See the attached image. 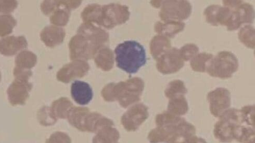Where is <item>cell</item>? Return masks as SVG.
Masks as SVG:
<instances>
[{
  "label": "cell",
  "mask_w": 255,
  "mask_h": 143,
  "mask_svg": "<svg viewBox=\"0 0 255 143\" xmlns=\"http://www.w3.org/2000/svg\"><path fill=\"white\" fill-rule=\"evenodd\" d=\"M185 26V24L182 21H157L155 23L154 30L159 35L172 39L177 34L183 31Z\"/></svg>",
  "instance_id": "44dd1931"
},
{
  "label": "cell",
  "mask_w": 255,
  "mask_h": 143,
  "mask_svg": "<svg viewBox=\"0 0 255 143\" xmlns=\"http://www.w3.org/2000/svg\"><path fill=\"white\" fill-rule=\"evenodd\" d=\"M58 1H44L41 4L43 14L49 15L57 8Z\"/></svg>",
  "instance_id": "74e56055"
},
{
  "label": "cell",
  "mask_w": 255,
  "mask_h": 143,
  "mask_svg": "<svg viewBox=\"0 0 255 143\" xmlns=\"http://www.w3.org/2000/svg\"><path fill=\"white\" fill-rule=\"evenodd\" d=\"M207 100L211 114L219 118L231 106V93L226 88H218L208 93Z\"/></svg>",
  "instance_id": "7c38bea8"
},
{
  "label": "cell",
  "mask_w": 255,
  "mask_h": 143,
  "mask_svg": "<svg viewBox=\"0 0 255 143\" xmlns=\"http://www.w3.org/2000/svg\"><path fill=\"white\" fill-rule=\"evenodd\" d=\"M219 118L214 130L215 138L222 143L232 142L238 127L243 124L240 111L229 109Z\"/></svg>",
  "instance_id": "5b68a950"
},
{
  "label": "cell",
  "mask_w": 255,
  "mask_h": 143,
  "mask_svg": "<svg viewBox=\"0 0 255 143\" xmlns=\"http://www.w3.org/2000/svg\"><path fill=\"white\" fill-rule=\"evenodd\" d=\"M231 14L230 8L218 5L208 6L204 12L206 21L214 26L219 25L226 26Z\"/></svg>",
  "instance_id": "9a60e30c"
},
{
  "label": "cell",
  "mask_w": 255,
  "mask_h": 143,
  "mask_svg": "<svg viewBox=\"0 0 255 143\" xmlns=\"http://www.w3.org/2000/svg\"><path fill=\"white\" fill-rule=\"evenodd\" d=\"M13 74L15 79L7 90L8 100L12 106L24 105L33 88L32 83L29 82L32 72L31 70L14 71Z\"/></svg>",
  "instance_id": "52a82bcc"
},
{
  "label": "cell",
  "mask_w": 255,
  "mask_h": 143,
  "mask_svg": "<svg viewBox=\"0 0 255 143\" xmlns=\"http://www.w3.org/2000/svg\"><path fill=\"white\" fill-rule=\"evenodd\" d=\"M117 66L129 74H134L146 63L144 47L135 41L119 44L115 50Z\"/></svg>",
  "instance_id": "277c9868"
},
{
  "label": "cell",
  "mask_w": 255,
  "mask_h": 143,
  "mask_svg": "<svg viewBox=\"0 0 255 143\" xmlns=\"http://www.w3.org/2000/svg\"><path fill=\"white\" fill-rule=\"evenodd\" d=\"M113 126L114 122L111 119L97 112H90L86 116L84 123L85 132L92 133H97L104 128Z\"/></svg>",
  "instance_id": "ffe728a7"
},
{
  "label": "cell",
  "mask_w": 255,
  "mask_h": 143,
  "mask_svg": "<svg viewBox=\"0 0 255 143\" xmlns=\"http://www.w3.org/2000/svg\"><path fill=\"white\" fill-rule=\"evenodd\" d=\"M77 33L86 36L99 48L105 46L109 40V34L92 23H83L78 28Z\"/></svg>",
  "instance_id": "2e32d148"
},
{
  "label": "cell",
  "mask_w": 255,
  "mask_h": 143,
  "mask_svg": "<svg viewBox=\"0 0 255 143\" xmlns=\"http://www.w3.org/2000/svg\"><path fill=\"white\" fill-rule=\"evenodd\" d=\"M71 94L74 101L80 105H87L94 97L92 89L88 83L80 80L72 83Z\"/></svg>",
  "instance_id": "ac0fdd59"
},
{
  "label": "cell",
  "mask_w": 255,
  "mask_h": 143,
  "mask_svg": "<svg viewBox=\"0 0 255 143\" xmlns=\"http://www.w3.org/2000/svg\"><path fill=\"white\" fill-rule=\"evenodd\" d=\"M213 58L211 54L203 53L197 55L191 61L190 66L192 70L198 72H205L208 63Z\"/></svg>",
  "instance_id": "f546056e"
},
{
  "label": "cell",
  "mask_w": 255,
  "mask_h": 143,
  "mask_svg": "<svg viewBox=\"0 0 255 143\" xmlns=\"http://www.w3.org/2000/svg\"><path fill=\"white\" fill-rule=\"evenodd\" d=\"M38 119L40 124L44 126L54 125L57 121L51 114L50 107L43 106L38 112Z\"/></svg>",
  "instance_id": "d6a6232c"
},
{
  "label": "cell",
  "mask_w": 255,
  "mask_h": 143,
  "mask_svg": "<svg viewBox=\"0 0 255 143\" xmlns=\"http://www.w3.org/2000/svg\"><path fill=\"white\" fill-rule=\"evenodd\" d=\"M158 71L163 74H170L178 72L184 66L179 50L172 47L156 59Z\"/></svg>",
  "instance_id": "30bf717a"
},
{
  "label": "cell",
  "mask_w": 255,
  "mask_h": 143,
  "mask_svg": "<svg viewBox=\"0 0 255 143\" xmlns=\"http://www.w3.org/2000/svg\"><path fill=\"white\" fill-rule=\"evenodd\" d=\"M73 106V104L70 100L67 98L62 97L52 103L50 110L55 119H66L69 111Z\"/></svg>",
  "instance_id": "484cf974"
},
{
  "label": "cell",
  "mask_w": 255,
  "mask_h": 143,
  "mask_svg": "<svg viewBox=\"0 0 255 143\" xmlns=\"http://www.w3.org/2000/svg\"><path fill=\"white\" fill-rule=\"evenodd\" d=\"M199 52L198 46L194 44H187L181 47L179 50L180 56L184 62H188L191 60Z\"/></svg>",
  "instance_id": "836d02e7"
},
{
  "label": "cell",
  "mask_w": 255,
  "mask_h": 143,
  "mask_svg": "<svg viewBox=\"0 0 255 143\" xmlns=\"http://www.w3.org/2000/svg\"><path fill=\"white\" fill-rule=\"evenodd\" d=\"M46 143H72V140L65 133L56 132L46 141Z\"/></svg>",
  "instance_id": "8d00e7d4"
},
{
  "label": "cell",
  "mask_w": 255,
  "mask_h": 143,
  "mask_svg": "<svg viewBox=\"0 0 255 143\" xmlns=\"http://www.w3.org/2000/svg\"><path fill=\"white\" fill-rule=\"evenodd\" d=\"M239 68L237 57L230 52L218 53L208 63L206 71L212 77L227 79L233 76Z\"/></svg>",
  "instance_id": "8992f818"
},
{
  "label": "cell",
  "mask_w": 255,
  "mask_h": 143,
  "mask_svg": "<svg viewBox=\"0 0 255 143\" xmlns=\"http://www.w3.org/2000/svg\"><path fill=\"white\" fill-rule=\"evenodd\" d=\"M128 7L118 3L100 5L92 4L85 8L82 13L84 23H95L107 29L122 25L130 17Z\"/></svg>",
  "instance_id": "6da1fadb"
},
{
  "label": "cell",
  "mask_w": 255,
  "mask_h": 143,
  "mask_svg": "<svg viewBox=\"0 0 255 143\" xmlns=\"http://www.w3.org/2000/svg\"><path fill=\"white\" fill-rule=\"evenodd\" d=\"M65 35V31L63 28L49 26L42 30L40 38L46 46L54 48L63 42Z\"/></svg>",
  "instance_id": "d6986e66"
},
{
  "label": "cell",
  "mask_w": 255,
  "mask_h": 143,
  "mask_svg": "<svg viewBox=\"0 0 255 143\" xmlns=\"http://www.w3.org/2000/svg\"><path fill=\"white\" fill-rule=\"evenodd\" d=\"M188 92L184 83L181 80H175L170 82L165 90V96L169 99L185 95Z\"/></svg>",
  "instance_id": "f1b7e54d"
},
{
  "label": "cell",
  "mask_w": 255,
  "mask_h": 143,
  "mask_svg": "<svg viewBox=\"0 0 255 143\" xmlns=\"http://www.w3.org/2000/svg\"><path fill=\"white\" fill-rule=\"evenodd\" d=\"M148 107L143 103L136 104L130 107L122 117V124L127 131H135L149 116Z\"/></svg>",
  "instance_id": "8fae6325"
},
{
  "label": "cell",
  "mask_w": 255,
  "mask_h": 143,
  "mask_svg": "<svg viewBox=\"0 0 255 143\" xmlns=\"http://www.w3.org/2000/svg\"><path fill=\"white\" fill-rule=\"evenodd\" d=\"M155 123L164 142L167 143H187L196 134L193 125L184 118L167 111L158 114Z\"/></svg>",
  "instance_id": "7a4b0ae2"
},
{
  "label": "cell",
  "mask_w": 255,
  "mask_h": 143,
  "mask_svg": "<svg viewBox=\"0 0 255 143\" xmlns=\"http://www.w3.org/2000/svg\"><path fill=\"white\" fill-rule=\"evenodd\" d=\"M16 25V20L11 15H0V37H4L12 33Z\"/></svg>",
  "instance_id": "1f68e13d"
},
{
  "label": "cell",
  "mask_w": 255,
  "mask_h": 143,
  "mask_svg": "<svg viewBox=\"0 0 255 143\" xmlns=\"http://www.w3.org/2000/svg\"><path fill=\"white\" fill-rule=\"evenodd\" d=\"M70 58L72 61H86L94 58L100 49L85 35L78 33L69 43Z\"/></svg>",
  "instance_id": "9c48e42d"
},
{
  "label": "cell",
  "mask_w": 255,
  "mask_h": 143,
  "mask_svg": "<svg viewBox=\"0 0 255 143\" xmlns=\"http://www.w3.org/2000/svg\"></svg>",
  "instance_id": "b9f144b4"
},
{
  "label": "cell",
  "mask_w": 255,
  "mask_h": 143,
  "mask_svg": "<svg viewBox=\"0 0 255 143\" xmlns=\"http://www.w3.org/2000/svg\"><path fill=\"white\" fill-rule=\"evenodd\" d=\"M243 2L242 1H223L224 6L230 9L236 8Z\"/></svg>",
  "instance_id": "f35d334b"
},
{
  "label": "cell",
  "mask_w": 255,
  "mask_h": 143,
  "mask_svg": "<svg viewBox=\"0 0 255 143\" xmlns=\"http://www.w3.org/2000/svg\"><path fill=\"white\" fill-rule=\"evenodd\" d=\"M255 29L250 25H247L242 28L238 33V38L241 43L249 48L254 49Z\"/></svg>",
  "instance_id": "4dcf8cb0"
},
{
  "label": "cell",
  "mask_w": 255,
  "mask_h": 143,
  "mask_svg": "<svg viewBox=\"0 0 255 143\" xmlns=\"http://www.w3.org/2000/svg\"><path fill=\"white\" fill-rule=\"evenodd\" d=\"M90 70L89 64L83 61H74L64 66L58 72L56 77L58 80L67 83L77 78H82Z\"/></svg>",
  "instance_id": "5bb4252c"
},
{
  "label": "cell",
  "mask_w": 255,
  "mask_h": 143,
  "mask_svg": "<svg viewBox=\"0 0 255 143\" xmlns=\"http://www.w3.org/2000/svg\"><path fill=\"white\" fill-rule=\"evenodd\" d=\"M90 113L87 107L73 106L69 111L67 118L69 124L82 132H85L84 123L86 116Z\"/></svg>",
  "instance_id": "603a6c76"
},
{
  "label": "cell",
  "mask_w": 255,
  "mask_h": 143,
  "mask_svg": "<svg viewBox=\"0 0 255 143\" xmlns=\"http://www.w3.org/2000/svg\"><path fill=\"white\" fill-rule=\"evenodd\" d=\"M243 123L255 127V105H247L240 110Z\"/></svg>",
  "instance_id": "e575fe53"
},
{
  "label": "cell",
  "mask_w": 255,
  "mask_h": 143,
  "mask_svg": "<svg viewBox=\"0 0 255 143\" xmlns=\"http://www.w3.org/2000/svg\"><path fill=\"white\" fill-rule=\"evenodd\" d=\"M27 47L28 42L24 36H10L0 40V53L5 56H13Z\"/></svg>",
  "instance_id": "e0dca14e"
},
{
  "label": "cell",
  "mask_w": 255,
  "mask_h": 143,
  "mask_svg": "<svg viewBox=\"0 0 255 143\" xmlns=\"http://www.w3.org/2000/svg\"><path fill=\"white\" fill-rule=\"evenodd\" d=\"M231 9V14L226 27L229 31L238 29L244 23H252L255 18L253 6L243 2L237 7Z\"/></svg>",
  "instance_id": "4fadbf2b"
},
{
  "label": "cell",
  "mask_w": 255,
  "mask_h": 143,
  "mask_svg": "<svg viewBox=\"0 0 255 143\" xmlns=\"http://www.w3.org/2000/svg\"><path fill=\"white\" fill-rule=\"evenodd\" d=\"M18 3L15 0H0V13L9 14L17 8Z\"/></svg>",
  "instance_id": "d590c367"
},
{
  "label": "cell",
  "mask_w": 255,
  "mask_h": 143,
  "mask_svg": "<svg viewBox=\"0 0 255 143\" xmlns=\"http://www.w3.org/2000/svg\"><path fill=\"white\" fill-rule=\"evenodd\" d=\"M1 72H0V81H1Z\"/></svg>",
  "instance_id": "60d3db41"
},
{
  "label": "cell",
  "mask_w": 255,
  "mask_h": 143,
  "mask_svg": "<svg viewBox=\"0 0 255 143\" xmlns=\"http://www.w3.org/2000/svg\"><path fill=\"white\" fill-rule=\"evenodd\" d=\"M144 89V82L134 77L119 83H110L103 88L102 95L107 102L118 101L124 108L141 100Z\"/></svg>",
  "instance_id": "3957f363"
},
{
  "label": "cell",
  "mask_w": 255,
  "mask_h": 143,
  "mask_svg": "<svg viewBox=\"0 0 255 143\" xmlns=\"http://www.w3.org/2000/svg\"><path fill=\"white\" fill-rule=\"evenodd\" d=\"M159 17L163 22L182 21L188 19L192 13L191 3L185 0H167L162 1Z\"/></svg>",
  "instance_id": "ba28073f"
},
{
  "label": "cell",
  "mask_w": 255,
  "mask_h": 143,
  "mask_svg": "<svg viewBox=\"0 0 255 143\" xmlns=\"http://www.w3.org/2000/svg\"><path fill=\"white\" fill-rule=\"evenodd\" d=\"M189 110L187 100L184 95L169 99L167 112L178 116L186 114Z\"/></svg>",
  "instance_id": "83f0119b"
},
{
  "label": "cell",
  "mask_w": 255,
  "mask_h": 143,
  "mask_svg": "<svg viewBox=\"0 0 255 143\" xmlns=\"http://www.w3.org/2000/svg\"><path fill=\"white\" fill-rule=\"evenodd\" d=\"M120 138L117 129L108 127L101 129L93 139V143H117Z\"/></svg>",
  "instance_id": "4316f807"
},
{
  "label": "cell",
  "mask_w": 255,
  "mask_h": 143,
  "mask_svg": "<svg viewBox=\"0 0 255 143\" xmlns=\"http://www.w3.org/2000/svg\"><path fill=\"white\" fill-rule=\"evenodd\" d=\"M37 63V57L32 52L23 51L15 58L14 71H29L35 66Z\"/></svg>",
  "instance_id": "cb8c5ba5"
},
{
  "label": "cell",
  "mask_w": 255,
  "mask_h": 143,
  "mask_svg": "<svg viewBox=\"0 0 255 143\" xmlns=\"http://www.w3.org/2000/svg\"><path fill=\"white\" fill-rule=\"evenodd\" d=\"M187 143H207V142L204 139L194 136Z\"/></svg>",
  "instance_id": "ab89813d"
},
{
  "label": "cell",
  "mask_w": 255,
  "mask_h": 143,
  "mask_svg": "<svg viewBox=\"0 0 255 143\" xmlns=\"http://www.w3.org/2000/svg\"><path fill=\"white\" fill-rule=\"evenodd\" d=\"M94 58L97 67L104 71H109L114 67L115 62L114 53L106 46L101 47Z\"/></svg>",
  "instance_id": "7402d4cb"
},
{
  "label": "cell",
  "mask_w": 255,
  "mask_h": 143,
  "mask_svg": "<svg viewBox=\"0 0 255 143\" xmlns=\"http://www.w3.org/2000/svg\"><path fill=\"white\" fill-rule=\"evenodd\" d=\"M171 48L170 40L163 35L155 36L150 43V52L155 59L169 50Z\"/></svg>",
  "instance_id": "d4e9b609"
}]
</instances>
